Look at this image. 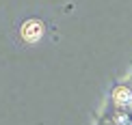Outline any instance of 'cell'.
<instances>
[{
	"label": "cell",
	"mask_w": 132,
	"mask_h": 125,
	"mask_svg": "<svg viewBox=\"0 0 132 125\" xmlns=\"http://www.w3.org/2000/svg\"><path fill=\"white\" fill-rule=\"evenodd\" d=\"M22 37H24L28 43H35L43 37V24L39 20H28L24 26H22Z\"/></svg>",
	"instance_id": "obj_1"
}]
</instances>
